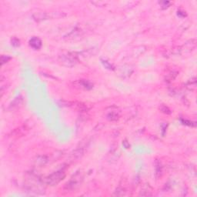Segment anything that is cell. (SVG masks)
I'll use <instances>...</instances> for the list:
<instances>
[{"label":"cell","instance_id":"6da1fadb","mask_svg":"<svg viewBox=\"0 0 197 197\" xmlns=\"http://www.w3.org/2000/svg\"><path fill=\"white\" fill-rule=\"evenodd\" d=\"M26 186L29 191L35 192L36 193L44 190L43 184L41 182V180L33 173L29 174L26 177Z\"/></svg>","mask_w":197,"mask_h":197},{"label":"cell","instance_id":"7a4b0ae2","mask_svg":"<svg viewBox=\"0 0 197 197\" xmlns=\"http://www.w3.org/2000/svg\"><path fill=\"white\" fill-rule=\"evenodd\" d=\"M83 175L82 172H78L70 179V181L66 183L65 185V189L66 190L72 192L73 190H75L80 186L83 183Z\"/></svg>","mask_w":197,"mask_h":197},{"label":"cell","instance_id":"3957f363","mask_svg":"<svg viewBox=\"0 0 197 197\" xmlns=\"http://www.w3.org/2000/svg\"><path fill=\"white\" fill-rule=\"evenodd\" d=\"M65 177V171L62 170H60L56 172H54L53 173H52L49 176H47L45 180V183L46 184L53 186V185H56L57 184H59Z\"/></svg>","mask_w":197,"mask_h":197},{"label":"cell","instance_id":"277c9868","mask_svg":"<svg viewBox=\"0 0 197 197\" xmlns=\"http://www.w3.org/2000/svg\"><path fill=\"white\" fill-rule=\"evenodd\" d=\"M60 61L62 65L65 66H73L77 62V59L75 55L72 53H65L62 54L60 55Z\"/></svg>","mask_w":197,"mask_h":197},{"label":"cell","instance_id":"5b68a950","mask_svg":"<svg viewBox=\"0 0 197 197\" xmlns=\"http://www.w3.org/2000/svg\"><path fill=\"white\" fill-rule=\"evenodd\" d=\"M48 161V158L46 156H39L36 157V159L34 160V164L38 166H42L46 165Z\"/></svg>","mask_w":197,"mask_h":197},{"label":"cell","instance_id":"8992f818","mask_svg":"<svg viewBox=\"0 0 197 197\" xmlns=\"http://www.w3.org/2000/svg\"><path fill=\"white\" fill-rule=\"evenodd\" d=\"M29 45L35 49H39L42 46V41L37 37H33L29 41Z\"/></svg>","mask_w":197,"mask_h":197},{"label":"cell","instance_id":"52a82bcc","mask_svg":"<svg viewBox=\"0 0 197 197\" xmlns=\"http://www.w3.org/2000/svg\"><path fill=\"white\" fill-rule=\"evenodd\" d=\"M79 85L81 86V88L86 89H90L93 87V85L89 83V82L86 81V80H80Z\"/></svg>","mask_w":197,"mask_h":197},{"label":"cell","instance_id":"ba28073f","mask_svg":"<svg viewBox=\"0 0 197 197\" xmlns=\"http://www.w3.org/2000/svg\"><path fill=\"white\" fill-rule=\"evenodd\" d=\"M9 60H10V57L8 56V55H2L1 56V62L2 65L5 62H7Z\"/></svg>","mask_w":197,"mask_h":197},{"label":"cell","instance_id":"9c48e42d","mask_svg":"<svg viewBox=\"0 0 197 197\" xmlns=\"http://www.w3.org/2000/svg\"><path fill=\"white\" fill-rule=\"evenodd\" d=\"M12 44L15 46H17L19 45V40H18L17 39H13L12 40Z\"/></svg>","mask_w":197,"mask_h":197}]
</instances>
